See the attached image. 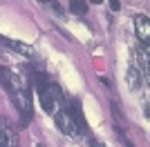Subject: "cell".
Here are the masks:
<instances>
[{
  "mask_svg": "<svg viewBox=\"0 0 150 147\" xmlns=\"http://www.w3.org/2000/svg\"><path fill=\"white\" fill-rule=\"evenodd\" d=\"M0 43L7 45L9 49H16V51H20V54L29 56V58H36V51H34L31 47H27V45H23V43H16V40H9V38H0Z\"/></svg>",
  "mask_w": 150,
  "mask_h": 147,
  "instance_id": "6",
  "label": "cell"
},
{
  "mask_svg": "<svg viewBox=\"0 0 150 147\" xmlns=\"http://www.w3.org/2000/svg\"><path fill=\"white\" fill-rule=\"evenodd\" d=\"M0 147H18L13 134L9 129H2V127H0Z\"/></svg>",
  "mask_w": 150,
  "mask_h": 147,
  "instance_id": "8",
  "label": "cell"
},
{
  "mask_svg": "<svg viewBox=\"0 0 150 147\" xmlns=\"http://www.w3.org/2000/svg\"><path fill=\"white\" fill-rule=\"evenodd\" d=\"M90 143H92V147H103V143H99L96 138H90Z\"/></svg>",
  "mask_w": 150,
  "mask_h": 147,
  "instance_id": "10",
  "label": "cell"
},
{
  "mask_svg": "<svg viewBox=\"0 0 150 147\" xmlns=\"http://www.w3.org/2000/svg\"><path fill=\"white\" fill-rule=\"evenodd\" d=\"M31 83H34V87H36L38 92V100H40V105H43V109L47 111V114H56L61 107H65V96H63L61 87L56 85V83H52L45 74L40 71H34L31 74Z\"/></svg>",
  "mask_w": 150,
  "mask_h": 147,
  "instance_id": "1",
  "label": "cell"
},
{
  "mask_svg": "<svg viewBox=\"0 0 150 147\" xmlns=\"http://www.w3.org/2000/svg\"><path fill=\"white\" fill-rule=\"evenodd\" d=\"M69 11L83 16V13L88 11V2H83V0H72V2H69Z\"/></svg>",
  "mask_w": 150,
  "mask_h": 147,
  "instance_id": "9",
  "label": "cell"
},
{
  "mask_svg": "<svg viewBox=\"0 0 150 147\" xmlns=\"http://www.w3.org/2000/svg\"><path fill=\"white\" fill-rule=\"evenodd\" d=\"M134 34H137L141 45H148L150 24H148V18H146V16H134Z\"/></svg>",
  "mask_w": 150,
  "mask_h": 147,
  "instance_id": "4",
  "label": "cell"
},
{
  "mask_svg": "<svg viewBox=\"0 0 150 147\" xmlns=\"http://www.w3.org/2000/svg\"><path fill=\"white\" fill-rule=\"evenodd\" d=\"M110 7H112V11H119V2H117V0H112V2H110Z\"/></svg>",
  "mask_w": 150,
  "mask_h": 147,
  "instance_id": "11",
  "label": "cell"
},
{
  "mask_svg": "<svg viewBox=\"0 0 150 147\" xmlns=\"http://www.w3.org/2000/svg\"><path fill=\"white\" fill-rule=\"evenodd\" d=\"M128 83H130V87L134 89V92L141 89V67L132 65V67L128 69Z\"/></svg>",
  "mask_w": 150,
  "mask_h": 147,
  "instance_id": "7",
  "label": "cell"
},
{
  "mask_svg": "<svg viewBox=\"0 0 150 147\" xmlns=\"http://www.w3.org/2000/svg\"><path fill=\"white\" fill-rule=\"evenodd\" d=\"M54 123H56V127L61 129V134H65V136H79L76 120H74V116H72V111L67 109V105L61 107V109L54 114Z\"/></svg>",
  "mask_w": 150,
  "mask_h": 147,
  "instance_id": "2",
  "label": "cell"
},
{
  "mask_svg": "<svg viewBox=\"0 0 150 147\" xmlns=\"http://www.w3.org/2000/svg\"><path fill=\"white\" fill-rule=\"evenodd\" d=\"M0 83L7 87L9 96L16 94V92H20V89H25L23 83H20V76L13 71V69H9V67H0Z\"/></svg>",
  "mask_w": 150,
  "mask_h": 147,
  "instance_id": "3",
  "label": "cell"
},
{
  "mask_svg": "<svg viewBox=\"0 0 150 147\" xmlns=\"http://www.w3.org/2000/svg\"><path fill=\"white\" fill-rule=\"evenodd\" d=\"M67 105V109L72 111V116H74L76 120V127H79V134H88V123H85V118H83V111H81V105H79V100H72V103H65Z\"/></svg>",
  "mask_w": 150,
  "mask_h": 147,
  "instance_id": "5",
  "label": "cell"
}]
</instances>
